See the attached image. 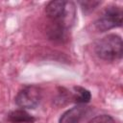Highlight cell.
I'll return each mask as SVG.
<instances>
[{
  "mask_svg": "<svg viewBox=\"0 0 123 123\" xmlns=\"http://www.w3.org/2000/svg\"><path fill=\"white\" fill-rule=\"evenodd\" d=\"M8 119L12 123H32L35 118L24 110L12 111L8 114Z\"/></svg>",
  "mask_w": 123,
  "mask_h": 123,
  "instance_id": "obj_6",
  "label": "cell"
},
{
  "mask_svg": "<svg viewBox=\"0 0 123 123\" xmlns=\"http://www.w3.org/2000/svg\"><path fill=\"white\" fill-rule=\"evenodd\" d=\"M41 99V91L36 86H24L15 97V103L18 107L23 109L36 108Z\"/></svg>",
  "mask_w": 123,
  "mask_h": 123,
  "instance_id": "obj_4",
  "label": "cell"
},
{
  "mask_svg": "<svg viewBox=\"0 0 123 123\" xmlns=\"http://www.w3.org/2000/svg\"><path fill=\"white\" fill-rule=\"evenodd\" d=\"M45 12L53 23L68 28L75 19V5L71 1L56 0L46 5Z\"/></svg>",
  "mask_w": 123,
  "mask_h": 123,
  "instance_id": "obj_1",
  "label": "cell"
},
{
  "mask_svg": "<svg viewBox=\"0 0 123 123\" xmlns=\"http://www.w3.org/2000/svg\"><path fill=\"white\" fill-rule=\"evenodd\" d=\"M66 31H67V28H65L60 24L52 22V25L48 31L49 37L52 39H55V40L62 41L64 38H66Z\"/></svg>",
  "mask_w": 123,
  "mask_h": 123,
  "instance_id": "obj_7",
  "label": "cell"
},
{
  "mask_svg": "<svg viewBox=\"0 0 123 123\" xmlns=\"http://www.w3.org/2000/svg\"><path fill=\"white\" fill-rule=\"evenodd\" d=\"M99 4H100V2H95V1H85V2H81V5H82L84 11H91V10L94 9V7H96Z\"/></svg>",
  "mask_w": 123,
  "mask_h": 123,
  "instance_id": "obj_10",
  "label": "cell"
},
{
  "mask_svg": "<svg viewBox=\"0 0 123 123\" xmlns=\"http://www.w3.org/2000/svg\"><path fill=\"white\" fill-rule=\"evenodd\" d=\"M122 10L117 6L107 7L101 15L95 20L94 26L99 32H106L121 26Z\"/></svg>",
  "mask_w": 123,
  "mask_h": 123,
  "instance_id": "obj_3",
  "label": "cell"
},
{
  "mask_svg": "<svg viewBox=\"0 0 123 123\" xmlns=\"http://www.w3.org/2000/svg\"><path fill=\"white\" fill-rule=\"evenodd\" d=\"M74 93H73V101L78 104H86L90 100V92L81 86H74Z\"/></svg>",
  "mask_w": 123,
  "mask_h": 123,
  "instance_id": "obj_8",
  "label": "cell"
},
{
  "mask_svg": "<svg viewBox=\"0 0 123 123\" xmlns=\"http://www.w3.org/2000/svg\"><path fill=\"white\" fill-rule=\"evenodd\" d=\"M88 111V108L83 104L66 111L60 118L59 123H80Z\"/></svg>",
  "mask_w": 123,
  "mask_h": 123,
  "instance_id": "obj_5",
  "label": "cell"
},
{
  "mask_svg": "<svg viewBox=\"0 0 123 123\" xmlns=\"http://www.w3.org/2000/svg\"><path fill=\"white\" fill-rule=\"evenodd\" d=\"M87 123H115L113 118L108 114H102V115H97L90 119Z\"/></svg>",
  "mask_w": 123,
  "mask_h": 123,
  "instance_id": "obj_9",
  "label": "cell"
},
{
  "mask_svg": "<svg viewBox=\"0 0 123 123\" xmlns=\"http://www.w3.org/2000/svg\"><path fill=\"white\" fill-rule=\"evenodd\" d=\"M96 55L105 61H116L122 57V39L111 34L101 38L95 45Z\"/></svg>",
  "mask_w": 123,
  "mask_h": 123,
  "instance_id": "obj_2",
  "label": "cell"
}]
</instances>
